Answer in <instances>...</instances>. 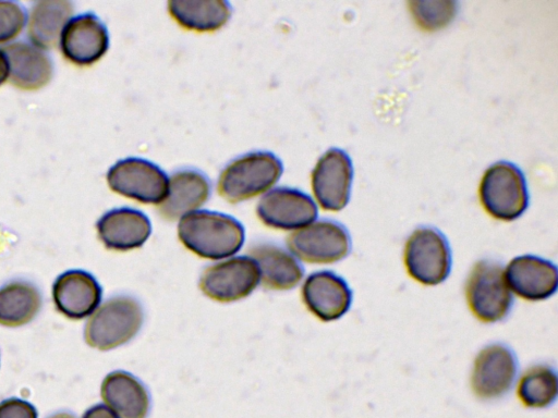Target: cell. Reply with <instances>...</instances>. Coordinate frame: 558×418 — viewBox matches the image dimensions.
I'll return each mask as SVG.
<instances>
[{
    "label": "cell",
    "instance_id": "3957f363",
    "mask_svg": "<svg viewBox=\"0 0 558 418\" xmlns=\"http://www.w3.org/2000/svg\"><path fill=\"white\" fill-rule=\"evenodd\" d=\"M141 304L131 296H114L105 300L87 319L84 340L99 351H109L131 341L143 324Z\"/></svg>",
    "mask_w": 558,
    "mask_h": 418
},
{
    "label": "cell",
    "instance_id": "7402d4cb",
    "mask_svg": "<svg viewBox=\"0 0 558 418\" xmlns=\"http://www.w3.org/2000/svg\"><path fill=\"white\" fill-rule=\"evenodd\" d=\"M73 12L74 3L72 1L41 0L34 2L27 20L29 42L44 50L56 46Z\"/></svg>",
    "mask_w": 558,
    "mask_h": 418
},
{
    "label": "cell",
    "instance_id": "ffe728a7",
    "mask_svg": "<svg viewBox=\"0 0 558 418\" xmlns=\"http://www.w3.org/2000/svg\"><path fill=\"white\" fill-rule=\"evenodd\" d=\"M259 271V283L266 290L287 291L296 286L304 270L298 259L283 248L270 243H256L246 250Z\"/></svg>",
    "mask_w": 558,
    "mask_h": 418
},
{
    "label": "cell",
    "instance_id": "cb8c5ba5",
    "mask_svg": "<svg viewBox=\"0 0 558 418\" xmlns=\"http://www.w3.org/2000/svg\"><path fill=\"white\" fill-rule=\"evenodd\" d=\"M41 295L36 285L14 280L0 287V324L17 328L29 323L39 312Z\"/></svg>",
    "mask_w": 558,
    "mask_h": 418
},
{
    "label": "cell",
    "instance_id": "4fadbf2b",
    "mask_svg": "<svg viewBox=\"0 0 558 418\" xmlns=\"http://www.w3.org/2000/svg\"><path fill=\"white\" fill-rule=\"evenodd\" d=\"M258 219L268 228L298 230L317 218V207L305 193L290 187H277L263 195L256 206Z\"/></svg>",
    "mask_w": 558,
    "mask_h": 418
},
{
    "label": "cell",
    "instance_id": "52a82bcc",
    "mask_svg": "<svg viewBox=\"0 0 558 418\" xmlns=\"http://www.w3.org/2000/svg\"><path fill=\"white\" fill-rule=\"evenodd\" d=\"M287 246L290 254L302 261L333 263L350 254L352 242L343 224L325 219L291 232Z\"/></svg>",
    "mask_w": 558,
    "mask_h": 418
},
{
    "label": "cell",
    "instance_id": "d4e9b609",
    "mask_svg": "<svg viewBox=\"0 0 558 418\" xmlns=\"http://www.w3.org/2000/svg\"><path fill=\"white\" fill-rule=\"evenodd\" d=\"M518 397L525 407L545 408L553 405L558 394L555 368L535 365L522 374L518 384Z\"/></svg>",
    "mask_w": 558,
    "mask_h": 418
},
{
    "label": "cell",
    "instance_id": "f546056e",
    "mask_svg": "<svg viewBox=\"0 0 558 418\" xmlns=\"http://www.w3.org/2000/svg\"><path fill=\"white\" fill-rule=\"evenodd\" d=\"M9 78V64L7 57L0 48V86Z\"/></svg>",
    "mask_w": 558,
    "mask_h": 418
},
{
    "label": "cell",
    "instance_id": "9c48e42d",
    "mask_svg": "<svg viewBox=\"0 0 558 418\" xmlns=\"http://www.w3.org/2000/svg\"><path fill=\"white\" fill-rule=\"evenodd\" d=\"M259 284V271L248 256H239L208 266L198 286L208 298L231 303L247 297Z\"/></svg>",
    "mask_w": 558,
    "mask_h": 418
},
{
    "label": "cell",
    "instance_id": "d6986e66",
    "mask_svg": "<svg viewBox=\"0 0 558 418\" xmlns=\"http://www.w3.org/2000/svg\"><path fill=\"white\" fill-rule=\"evenodd\" d=\"M9 79L17 88L36 90L46 86L53 75V63L46 50L29 41H14L3 46Z\"/></svg>",
    "mask_w": 558,
    "mask_h": 418
},
{
    "label": "cell",
    "instance_id": "277c9868",
    "mask_svg": "<svg viewBox=\"0 0 558 418\" xmlns=\"http://www.w3.org/2000/svg\"><path fill=\"white\" fill-rule=\"evenodd\" d=\"M478 195L485 211L501 221L518 219L529 205L525 177L508 161L496 162L484 172Z\"/></svg>",
    "mask_w": 558,
    "mask_h": 418
},
{
    "label": "cell",
    "instance_id": "5bb4252c",
    "mask_svg": "<svg viewBox=\"0 0 558 418\" xmlns=\"http://www.w3.org/2000/svg\"><path fill=\"white\" fill-rule=\"evenodd\" d=\"M301 294L307 310L325 322L347 314L353 298L347 281L328 270L310 274L302 285Z\"/></svg>",
    "mask_w": 558,
    "mask_h": 418
},
{
    "label": "cell",
    "instance_id": "f1b7e54d",
    "mask_svg": "<svg viewBox=\"0 0 558 418\" xmlns=\"http://www.w3.org/2000/svg\"><path fill=\"white\" fill-rule=\"evenodd\" d=\"M82 418H119L108 406L97 404L85 411Z\"/></svg>",
    "mask_w": 558,
    "mask_h": 418
},
{
    "label": "cell",
    "instance_id": "8fae6325",
    "mask_svg": "<svg viewBox=\"0 0 558 418\" xmlns=\"http://www.w3.org/2000/svg\"><path fill=\"white\" fill-rule=\"evenodd\" d=\"M352 179L348 153L338 148L327 150L312 172V189L319 206L327 211L343 209L350 199Z\"/></svg>",
    "mask_w": 558,
    "mask_h": 418
},
{
    "label": "cell",
    "instance_id": "6da1fadb",
    "mask_svg": "<svg viewBox=\"0 0 558 418\" xmlns=\"http://www.w3.org/2000/svg\"><path fill=\"white\" fill-rule=\"evenodd\" d=\"M178 237L185 248L211 260L236 254L245 238L243 225L233 217L196 210L180 219Z\"/></svg>",
    "mask_w": 558,
    "mask_h": 418
},
{
    "label": "cell",
    "instance_id": "8992f818",
    "mask_svg": "<svg viewBox=\"0 0 558 418\" xmlns=\"http://www.w3.org/2000/svg\"><path fill=\"white\" fill-rule=\"evenodd\" d=\"M408 274L423 285L442 283L451 271V249L445 235L430 226L417 228L404 246Z\"/></svg>",
    "mask_w": 558,
    "mask_h": 418
},
{
    "label": "cell",
    "instance_id": "ac0fdd59",
    "mask_svg": "<svg viewBox=\"0 0 558 418\" xmlns=\"http://www.w3.org/2000/svg\"><path fill=\"white\" fill-rule=\"evenodd\" d=\"M98 237L110 250L126 251L144 245L151 233L146 214L132 208H116L104 213L96 223Z\"/></svg>",
    "mask_w": 558,
    "mask_h": 418
},
{
    "label": "cell",
    "instance_id": "4dcf8cb0",
    "mask_svg": "<svg viewBox=\"0 0 558 418\" xmlns=\"http://www.w3.org/2000/svg\"><path fill=\"white\" fill-rule=\"evenodd\" d=\"M48 418H76V417L73 414L68 413V411H59V413H56V414L49 416Z\"/></svg>",
    "mask_w": 558,
    "mask_h": 418
},
{
    "label": "cell",
    "instance_id": "4316f807",
    "mask_svg": "<svg viewBox=\"0 0 558 418\" xmlns=\"http://www.w3.org/2000/svg\"><path fill=\"white\" fill-rule=\"evenodd\" d=\"M25 7L16 1L0 0V44L14 39L27 24Z\"/></svg>",
    "mask_w": 558,
    "mask_h": 418
},
{
    "label": "cell",
    "instance_id": "603a6c76",
    "mask_svg": "<svg viewBox=\"0 0 558 418\" xmlns=\"http://www.w3.org/2000/svg\"><path fill=\"white\" fill-rule=\"evenodd\" d=\"M168 12L183 28L209 33L221 28L231 16V5L225 0H171Z\"/></svg>",
    "mask_w": 558,
    "mask_h": 418
},
{
    "label": "cell",
    "instance_id": "9a60e30c",
    "mask_svg": "<svg viewBox=\"0 0 558 418\" xmlns=\"http://www.w3.org/2000/svg\"><path fill=\"white\" fill-rule=\"evenodd\" d=\"M505 279L511 293L530 302L549 298L558 285L556 265L534 255L513 258L505 269Z\"/></svg>",
    "mask_w": 558,
    "mask_h": 418
},
{
    "label": "cell",
    "instance_id": "44dd1931",
    "mask_svg": "<svg viewBox=\"0 0 558 418\" xmlns=\"http://www.w3.org/2000/svg\"><path fill=\"white\" fill-rule=\"evenodd\" d=\"M100 395L119 418H146L149 411V394L133 374L117 370L102 380Z\"/></svg>",
    "mask_w": 558,
    "mask_h": 418
},
{
    "label": "cell",
    "instance_id": "ba28073f",
    "mask_svg": "<svg viewBox=\"0 0 558 418\" xmlns=\"http://www.w3.org/2000/svg\"><path fill=\"white\" fill-rule=\"evenodd\" d=\"M167 174L155 163L136 157L117 161L107 172L109 187L142 204L158 205L168 188Z\"/></svg>",
    "mask_w": 558,
    "mask_h": 418
},
{
    "label": "cell",
    "instance_id": "83f0119b",
    "mask_svg": "<svg viewBox=\"0 0 558 418\" xmlns=\"http://www.w3.org/2000/svg\"><path fill=\"white\" fill-rule=\"evenodd\" d=\"M0 418H37V410L27 401L12 397L0 402Z\"/></svg>",
    "mask_w": 558,
    "mask_h": 418
},
{
    "label": "cell",
    "instance_id": "30bf717a",
    "mask_svg": "<svg viewBox=\"0 0 558 418\" xmlns=\"http://www.w3.org/2000/svg\"><path fill=\"white\" fill-rule=\"evenodd\" d=\"M514 352L504 343H492L476 355L471 373V388L481 399H496L507 394L518 374Z\"/></svg>",
    "mask_w": 558,
    "mask_h": 418
},
{
    "label": "cell",
    "instance_id": "e0dca14e",
    "mask_svg": "<svg viewBox=\"0 0 558 418\" xmlns=\"http://www.w3.org/2000/svg\"><path fill=\"white\" fill-rule=\"evenodd\" d=\"M210 195V181L196 169L185 168L172 173L165 198L156 205L158 214L175 221L196 211Z\"/></svg>",
    "mask_w": 558,
    "mask_h": 418
},
{
    "label": "cell",
    "instance_id": "5b68a950",
    "mask_svg": "<svg viewBox=\"0 0 558 418\" xmlns=\"http://www.w3.org/2000/svg\"><path fill=\"white\" fill-rule=\"evenodd\" d=\"M465 299L472 314L482 322L505 319L513 304L501 263L483 259L470 271L465 282Z\"/></svg>",
    "mask_w": 558,
    "mask_h": 418
},
{
    "label": "cell",
    "instance_id": "7c38bea8",
    "mask_svg": "<svg viewBox=\"0 0 558 418\" xmlns=\"http://www.w3.org/2000/svg\"><path fill=\"white\" fill-rule=\"evenodd\" d=\"M59 46L63 57L80 65L100 60L109 48V33L104 22L93 12H85L64 25Z\"/></svg>",
    "mask_w": 558,
    "mask_h": 418
},
{
    "label": "cell",
    "instance_id": "484cf974",
    "mask_svg": "<svg viewBox=\"0 0 558 418\" xmlns=\"http://www.w3.org/2000/svg\"><path fill=\"white\" fill-rule=\"evenodd\" d=\"M408 4L416 25L426 32L445 27L457 13L454 1H410Z\"/></svg>",
    "mask_w": 558,
    "mask_h": 418
},
{
    "label": "cell",
    "instance_id": "7a4b0ae2",
    "mask_svg": "<svg viewBox=\"0 0 558 418\" xmlns=\"http://www.w3.org/2000/svg\"><path fill=\"white\" fill-rule=\"evenodd\" d=\"M283 171L280 159L270 151H252L235 158L221 171L217 192L231 204L265 194Z\"/></svg>",
    "mask_w": 558,
    "mask_h": 418
},
{
    "label": "cell",
    "instance_id": "2e32d148",
    "mask_svg": "<svg viewBox=\"0 0 558 418\" xmlns=\"http://www.w3.org/2000/svg\"><path fill=\"white\" fill-rule=\"evenodd\" d=\"M51 292L57 310L72 320L90 316L101 299L99 283L84 270L61 273L53 282Z\"/></svg>",
    "mask_w": 558,
    "mask_h": 418
}]
</instances>
